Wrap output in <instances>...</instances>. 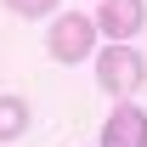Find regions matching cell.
I'll return each mask as SVG.
<instances>
[{
	"mask_svg": "<svg viewBox=\"0 0 147 147\" xmlns=\"http://www.w3.org/2000/svg\"><path fill=\"white\" fill-rule=\"evenodd\" d=\"M142 79H147V62H142V51H130V40H113L96 57V85L108 96H119V102L142 91Z\"/></svg>",
	"mask_w": 147,
	"mask_h": 147,
	"instance_id": "cell-1",
	"label": "cell"
},
{
	"mask_svg": "<svg viewBox=\"0 0 147 147\" xmlns=\"http://www.w3.org/2000/svg\"><path fill=\"white\" fill-rule=\"evenodd\" d=\"M45 51H51L57 62H85V57L96 51V23L79 17V11H62V17L51 23V34H45Z\"/></svg>",
	"mask_w": 147,
	"mask_h": 147,
	"instance_id": "cell-2",
	"label": "cell"
},
{
	"mask_svg": "<svg viewBox=\"0 0 147 147\" xmlns=\"http://www.w3.org/2000/svg\"><path fill=\"white\" fill-rule=\"evenodd\" d=\"M91 23H96V34H108V40H136L142 23H147V6L142 0H102V11Z\"/></svg>",
	"mask_w": 147,
	"mask_h": 147,
	"instance_id": "cell-3",
	"label": "cell"
},
{
	"mask_svg": "<svg viewBox=\"0 0 147 147\" xmlns=\"http://www.w3.org/2000/svg\"><path fill=\"white\" fill-rule=\"evenodd\" d=\"M102 147H147V113L130 108V102H119L113 119L102 125Z\"/></svg>",
	"mask_w": 147,
	"mask_h": 147,
	"instance_id": "cell-4",
	"label": "cell"
},
{
	"mask_svg": "<svg viewBox=\"0 0 147 147\" xmlns=\"http://www.w3.org/2000/svg\"><path fill=\"white\" fill-rule=\"evenodd\" d=\"M28 130V102L23 96H0V142H17Z\"/></svg>",
	"mask_w": 147,
	"mask_h": 147,
	"instance_id": "cell-5",
	"label": "cell"
},
{
	"mask_svg": "<svg viewBox=\"0 0 147 147\" xmlns=\"http://www.w3.org/2000/svg\"><path fill=\"white\" fill-rule=\"evenodd\" d=\"M6 11H17V17H51L57 0H6Z\"/></svg>",
	"mask_w": 147,
	"mask_h": 147,
	"instance_id": "cell-6",
	"label": "cell"
}]
</instances>
